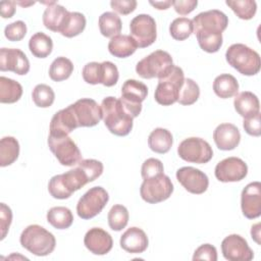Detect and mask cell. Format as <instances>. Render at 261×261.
<instances>
[{
  "instance_id": "obj_1",
  "label": "cell",
  "mask_w": 261,
  "mask_h": 261,
  "mask_svg": "<svg viewBox=\"0 0 261 261\" xmlns=\"http://www.w3.org/2000/svg\"><path fill=\"white\" fill-rule=\"evenodd\" d=\"M192 21L200 48L208 53L217 52L222 46V32L228 24L226 14L217 9L207 10L196 15Z\"/></svg>"
},
{
  "instance_id": "obj_2",
  "label": "cell",
  "mask_w": 261,
  "mask_h": 261,
  "mask_svg": "<svg viewBox=\"0 0 261 261\" xmlns=\"http://www.w3.org/2000/svg\"><path fill=\"white\" fill-rule=\"evenodd\" d=\"M102 119L108 130L118 137L127 136L133 128V117L119 98L106 97L101 102Z\"/></svg>"
},
{
  "instance_id": "obj_3",
  "label": "cell",
  "mask_w": 261,
  "mask_h": 261,
  "mask_svg": "<svg viewBox=\"0 0 261 261\" xmlns=\"http://www.w3.org/2000/svg\"><path fill=\"white\" fill-rule=\"evenodd\" d=\"M19 242L29 252L41 257L51 254L56 245V240L53 233L38 224L27 226L20 234Z\"/></svg>"
},
{
  "instance_id": "obj_4",
  "label": "cell",
  "mask_w": 261,
  "mask_h": 261,
  "mask_svg": "<svg viewBox=\"0 0 261 261\" xmlns=\"http://www.w3.org/2000/svg\"><path fill=\"white\" fill-rule=\"evenodd\" d=\"M225 59L231 67L244 75H255L260 70V55L245 44L230 45L225 52Z\"/></svg>"
},
{
  "instance_id": "obj_5",
  "label": "cell",
  "mask_w": 261,
  "mask_h": 261,
  "mask_svg": "<svg viewBox=\"0 0 261 261\" xmlns=\"http://www.w3.org/2000/svg\"><path fill=\"white\" fill-rule=\"evenodd\" d=\"M174 66L171 55L163 50H156L141 59L136 65L137 73L143 79H162Z\"/></svg>"
},
{
  "instance_id": "obj_6",
  "label": "cell",
  "mask_w": 261,
  "mask_h": 261,
  "mask_svg": "<svg viewBox=\"0 0 261 261\" xmlns=\"http://www.w3.org/2000/svg\"><path fill=\"white\" fill-rule=\"evenodd\" d=\"M184 80V70L179 66L174 65L166 76L159 79L154 93L155 101L163 106H169L177 102Z\"/></svg>"
},
{
  "instance_id": "obj_7",
  "label": "cell",
  "mask_w": 261,
  "mask_h": 261,
  "mask_svg": "<svg viewBox=\"0 0 261 261\" xmlns=\"http://www.w3.org/2000/svg\"><path fill=\"white\" fill-rule=\"evenodd\" d=\"M48 146L60 164L74 166L83 159L77 145L68 135L48 137Z\"/></svg>"
},
{
  "instance_id": "obj_8",
  "label": "cell",
  "mask_w": 261,
  "mask_h": 261,
  "mask_svg": "<svg viewBox=\"0 0 261 261\" xmlns=\"http://www.w3.org/2000/svg\"><path fill=\"white\" fill-rule=\"evenodd\" d=\"M173 192L171 179L164 173L146 178L140 188L142 199L150 204H156L167 200Z\"/></svg>"
},
{
  "instance_id": "obj_9",
  "label": "cell",
  "mask_w": 261,
  "mask_h": 261,
  "mask_svg": "<svg viewBox=\"0 0 261 261\" xmlns=\"http://www.w3.org/2000/svg\"><path fill=\"white\" fill-rule=\"evenodd\" d=\"M178 156L191 163H207L213 157V150L208 142L201 138L191 137L181 141L177 147Z\"/></svg>"
},
{
  "instance_id": "obj_10",
  "label": "cell",
  "mask_w": 261,
  "mask_h": 261,
  "mask_svg": "<svg viewBox=\"0 0 261 261\" xmlns=\"http://www.w3.org/2000/svg\"><path fill=\"white\" fill-rule=\"evenodd\" d=\"M109 195L102 187H93L87 191L76 204L77 215L82 219H91L98 215L106 206Z\"/></svg>"
},
{
  "instance_id": "obj_11",
  "label": "cell",
  "mask_w": 261,
  "mask_h": 261,
  "mask_svg": "<svg viewBox=\"0 0 261 261\" xmlns=\"http://www.w3.org/2000/svg\"><path fill=\"white\" fill-rule=\"evenodd\" d=\"M130 37L136 41L139 48L151 46L157 38L155 19L149 14H139L129 23Z\"/></svg>"
},
{
  "instance_id": "obj_12",
  "label": "cell",
  "mask_w": 261,
  "mask_h": 261,
  "mask_svg": "<svg viewBox=\"0 0 261 261\" xmlns=\"http://www.w3.org/2000/svg\"><path fill=\"white\" fill-rule=\"evenodd\" d=\"M79 126H95L102 119V109L98 103L90 98H83L70 104Z\"/></svg>"
},
{
  "instance_id": "obj_13",
  "label": "cell",
  "mask_w": 261,
  "mask_h": 261,
  "mask_svg": "<svg viewBox=\"0 0 261 261\" xmlns=\"http://www.w3.org/2000/svg\"><path fill=\"white\" fill-rule=\"evenodd\" d=\"M221 252L228 261H250L254 258V253L247 241L237 233L229 234L223 239Z\"/></svg>"
},
{
  "instance_id": "obj_14",
  "label": "cell",
  "mask_w": 261,
  "mask_h": 261,
  "mask_svg": "<svg viewBox=\"0 0 261 261\" xmlns=\"http://www.w3.org/2000/svg\"><path fill=\"white\" fill-rule=\"evenodd\" d=\"M215 176L222 182H233L244 179L248 173V166L244 160L238 157H228L217 163Z\"/></svg>"
},
{
  "instance_id": "obj_15",
  "label": "cell",
  "mask_w": 261,
  "mask_h": 261,
  "mask_svg": "<svg viewBox=\"0 0 261 261\" xmlns=\"http://www.w3.org/2000/svg\"><path fill=\"white\" fill-rule=\"evenodd\" d=\"M176 179L189 193L200 195L207 191L209 186L208 176L198 168L184 166L177 169Z\"/></svg>"
},
{
  "instance_id": "obj_16",
  "label": "cell",
  "mask_w": 261,
  "mask_h": 261,
  "mask_svg": "<svg viewBox=\"0 0 261 261\" xmlns=\"http://www.w3.org/2000/svg\"><path fill=\"white\" fill-rule=\"evenodd\" d=\"M0 70L12 71L18 75H24L30 71V61L27 55L16 48H1Z\"/></svg>"
},
{
  "instance_id": "obj_17",
  "label": "cell",
  "mask_w": 261,
  "mask_h": 261,
  "mask_svg": "<svg viewBox=\"0 0 261 261\" xmlns=\"http://www.w3.org/2000/svg\"><path fill=\"white\" fill-rule=\"evenodd\" d=\"M241 208L243 215L248 219H255L261 215V184L253 181L248 184L241 195Z\"/></svg>"
},
{
  "instance_id": "obj_18",
  "label": "cell",
  "mask_w": 261,
  "mask_h": 261,
  "mask_svg": "<svg viewBox=\"0 0 261 261\" xmlns=\"http://www.w3.org/2000/svg\"><path fill=\"white\" fill-rule=\"evenodd\" d=\"M84 244L91 253L95 255H105L112 249L113 240L103 228L92 227L86 232Z\"/></svg>"
},
{
  "instance_id": "obj_19",
  "label": "cell",
  "mask_w": 261,
  "mask_h": 261,
  "mask_svg": "<svg viewBox=\"0 0 261 261\" xmlns=\"http://www.w3.org/2000/svg\"><path fill=\"white\" fill-rule=\"evenodd\" d=\"M80 127L74 116L71 105L56 112L50 122L49 135L63 136L69 135L73 129Z\"/></svg>"
},
{
  "instance_id": "obj_20",
  "label": "cell",
  "mask_w": 261,
  "mask_h": 261,
  "mask_svg": "<svg viewBox=\"0 0 261 261\" xmlns=\"http://www.w3.org/2000/svg\"><path fill=\"white\" fill-rule=\"evenodd\" d=\"M213 140L218 149L223 151L233 150L241 141L239 128L232 123H221L213 132Z\"/></svg>"
},
{
  "instance_id": "obj_21",
  "label": "cell",
  "mask_w": 261,
  "mask_h": 261,
  "mask_svg": "<svg viewBox=\"0 0 261 261\" xmlns=\"http://www.w3.org/2000/svg\"><path fill=\"white\" fill-rule=\"evenodd\" d=\"M119 243L120 247L130 254L143 253L149 245L147 234L143 229L137 226L127 228L120 237Z\"/></svg>"
},
{
  "instance_id": "obj_22",
  "label": "cell",
  "mask_w": 261,
  "mask_h": 261,
  "mask_svg": "<svg viewBox=\"0 0 261 261\" xmlns=\"http://www.w3.org/2000/svg\"><path fill=\"white\" fill-rule=\"evenodd\" d=\"M69 13L70 12L62 5L52 2L47 6L43 13V23L46 29L52 32L61 33L68 20Z\"/></svg>"
},
{
  "instance_id": "obj_23",
  "label": "cell",
  "mask_w": 261,
  "mask_h": 261,
  "mask_svg": "<svg viewBox=\"0 0 261 261\" xmlns=\"http://www.w3.org/2000/svg\"><path fill=\"white\" fill-rule=\"evenodd\" d=\"M236 111L244 118L253 116L260 112L258 97L249 91H244L236 95L233 100Z\"/></svg>"
},
{
  "instance_id": "obj_24",
  "label": "cell",
  "mask_w": 261,
  "mask_h": 261,
  "mask_svg": "<svg viewBox=\"0 0 261 261\" xmlns=\"http://www.w3.org/2000/svg\"><path fill=\"white\" fill-rule=\"evenodd\" d=\"M138 48L136 41L128 35H116L108 43L111 55L117 58H126L133 55Z\"/></svg>"
},
{
  "instance_id": "obj_25",
  "label": "cell",
  "mask_w": 261,
  "mask_h": 261,
  "mask_svg": "<svg viewBox=\"0 0 261 261\" xmlns=\"http://www.w3.org/2000/svg\"><path fill=\"white\" fill-rule=\"evenodd\" d=\"M173 143L171 133L163 127H157L151 132L148 138L149 148L158 154L167 153Z\"/></svg>"
},
{
  "instance_id": "obj_26",
  "label": "cell",
  "mask_w": 261,
  "mask_h": 261,
  "mask_svg": "<svg viewBox=\"0 0 261 261\" xmlns=\"http://www.w3.org/2000/svg\"><path fill=\"white\" fill-rule=\"evenodd\" d=\"M213 91L219 98H231L238 94L239 83L233 75L222 73L215 77L213 82Z\"/></svg>"
},
{
  "instance_id": "obj_27",
  "label": "cell",
  "mask_w": 261,
  "mask_h": 261,
  "mask_svg": "<svg viewBox=\"0 0 261 261\" xmlns=\"http://www.w3.org/2000/svg\"><path fill=\"white\" fill-rule=\"evenodd\" d=\"M147 86L137 80H126L121 87V98L130 103L142 104L147 98Z\"/></svg>"
},
{
  "instance_id": "obj_28",
  "label": "cell",
  "mask_w": 261,
  "mask_h": 261,
  "mask_svg": "<svg viewBox=\"0 0 261 261\" xmlns=\"http://www.w3.org/2000/svg\"><path fill=\"white\" fill-rule=\"evenodd\" d=\"M22 95L21 85L9 77L0 76V102L12 104L17 102Z\"/></svg>"
},
{
  "instance_id": "obj_29",
  "label": "cell",
  "mask_w": 261,
  "mask_h": 261,
  "mask_svg": "<svg viewBox=\"0 0 261 261\" xmlns=\"http://www.w3.org/2000/svg\"><path fill=\"white\" fill-rule=\"evenodd\" d=\"M29 49L35 57L46 58L51 54L53 49L52 39L48 35L38 32L31 37L29 41Z\"/></svg>"
},
{
  "instance_id": "obj_30",
  "label": "cell",
  "mask_w": 261,
  "mask_h": 261,
  "mask_svg": "<svg viewBox=\"0 0 261 261\" xmlns=\"http://www.w3.org/2000/svg\"><path fill=\"white\" fill-rule=\"evenodd\" d=\"M19 155L18 141L13 137H3L0 141V166L5 167L16 161Z\"/></svg>"
},
{
  "instance_id": "obj_31",
  "label": "cell",
  "mask_w": 261,
  "mask_h": 261,
  "mask_svg": "<svg viewBox=\"0 0 261 261\" xmlns=\"http://www.w3.org/2000/svg\"><path fill=\"white\" fill-rule=\"evenodd\" d=\"M98 24L100 33L106 38H112L116 35H119L122 28L120 17L112 11H106L102 13L99 16Z\"/></svg>"
},
{
  "instance_id": "obj_32",
  "label": "cell",
  "mask_w": 261,
  "mask_h": 261,
  "mask_svg": "<svg viewBox=\"0 0 261 261\" xmlns=\"http://www.w3.org/2000/svg\"><path fill=\"white\" fill-rule=\"evenodd\" d=\"M47 221L57 229H66L73 222V215L67 207H52L47 212Z\"/></svg>"
},
{
  "instance_id": "obj_33",
  "label": "cell",
  "mask_w": 261,
  "mask_h": 261,
  "mask_svg": "<svg viewBox=\"0 0 261 261\" xmlns=\"http://www.w3.org/2000/svg\"><path fill=\"white\" fill-rule=\"evenodd\" d=\"M73 71L72 62L63 56L57 57L53 60L49 68V76L54 82H61L67 80Z\"/></svg>"
},
{
  "instance_id": "obj_34",
  "label": "cell",
  "mask_w": 261,
  "mask_h": 261,
  "mask_svg": "<svg viewBox=\"0 0 261 261\" xmlns=\"http://www.w3.org/2000/svg\"><path fill=\"white\" fill-rule=\"evenodd\" d=\"M225 4L239 18L244 20L253 18L257 11V4L254 0H226Z\"/></svg>"
},
{
  "instance_id": "obj_35",
  "label": "cell",
  "mask_w": 261,
  "mask_h": 261,
  "mask_svg": "<svg viewBox=\"0 0 261 261\" xmlns=\"http://www.w3.org/2000/svg\"><path fill=\"white\" fill-rule=\"evenodd\" d=\"M128 218L129 215L127 209L123 205L119 204L112 206L107 215L109 227L115 231L123 229L128 222Z\"/></svg>"
},
{
  "instance_id": "obj_36",
  "label": "cell",
  "mask_w": 261,
  "mask_h": 261,
  "mask_svg": "<svg viewBox=\"0 0 261 261\" xmlns=\"http://www.w3.org/2000/svg\"><path fill=\"white\" fill-rule=\"evenodd\" d=\"M193 21L188 17H177L169 25V33L176 41H184L193 34Z\"/></svg>"
},
{
  "instance_id": "obj_37",
  "label": "cell",
  "mask_w": 261,
  "mask_h": 261,
  "mask_svg": "<svg viewBox=\"0 0 261 261\" xmlns=\"http://www.w3.org/2000/svg\"><path fill=\"white\" fill-rule=\"evenodd\" d=\"M200 96V88L198 84L192 79H185L179 90L177 102L181 105L194 104Z\"/></svg>"
},
{
  "instance_id": "obj_38",
  "label": "cell",
  "mask_w": 261,
  "mask_h": 261,
  "mask_svg": "<svg viewBox=\"0 0 261 261\" xmlns=\"http://www.w3.org/2000/svg\"><path fill=\"white\" fill-rule=\"evenodd\" d=\"M86 17L81 12H70L68 20L60 33L66 38H72L80 35L86 28Z\"/></svg>"
},
{
  "instance_id": "obj_39",
  "label": "cell",
  "mask_w": 261,
  "mask_h": 261,
  "mask_svg": "<svg viewBox=\"0 0 261 261\" xmlns=\"http://www.w3.org/2000/svg\"><path fill=\"white\" fill-rule=\"evenodd\" d=\"M32 98L36 106L41 108L50 107L55 99L54 91L51 87L45 84L37 85L32 93Z\"/></svg>"
},
{
  "instance_id": "obj_40",
  "label": "cell",
  "mask_w": 261,
  "mask_h": 261,
  "mask_svg": "<svg viewBox=\"0 0 261 261\" xmlns=\"http://www.w3.org/2000/svg\"><path fill=\"white\" fill-rule=\"evenodd\" d=\"M82 75L84 81L90 85H97L102 83V65L99 62L87 63L83 70Z\"/></svg>"
},
{
  "instance_id": "obj_41",
  "label": "cell",
  "mask_w": 261,
  "mask_h": 261,
  "mask_svg": "<svg viewBox=\"0 0 261 261\" xmlns=\"http://www.w3.org/2000/svg\"><path fill=\"white\" fill-rule=\"evenodd\" d=\"M77 166H80L88 176L89 182L94 181L103 172V164L101 161L96 159H82Z\"/></svg>"
},
{
  "instance_id": "obj_42",
  "label": "cell",
  "mask_w": 261,
  "mask_h": 261,
  "mask_svg": "<svg viewBox=\"0 0 261 261\" xmlns=\"http://www.w3.org/2000/svg\"><path fill=\"white\" fill-rule=\"evenodd\" d=\"M27 34V24L22 20H16L9 23L4 29L5 38L11 42H17L24 38Z\"/></svg>"
},
{
  "instance_id": "obj_43",
  "label": "cell",
  "mask_w": 261,
  "mask_h": 261,
  "mask_svg": "<svg viewBox=\"0 0 261 261\" xmlns=\"http://www.w3.org/2000/svg\"><path fill=\"white\" fill-rule=\"evenodd\" d=\"M163 163L157 158H148L144 161L141 168V174L144 179L164 173Z\"/></svg>"
},
{
  "instance_id": "obj_44",
  "label": "cell",
  "mask_w": 261,
  "mask_h": 261,
  "mask_svg": "<svg viewBox=\"0 0 261 261\" xmlns=\"http://www.w3.org/2000/svg\"><path fill=\"white\" fill-rule=\"evenodd\" d=\"M102 65V85L105 87L114 86L119 77L118 69L116 65L111 61H103Z\"/></svg>"
},
{
  "instance_id": "obj_45",
  "label": "cell",
  "mask_w": 261,
  "mask_h": 261,
  "mask_svg": "<svg viewBox=\"0 0 261 261\" xmlns=\"http://www.w3.org/2000/svg\"><path fill=\"white\" fill-rule=\"evenodd\" d=\"M193 260H208L216 261L217 260V251L216 248L210 244H203L198 247L193 256Z\"/></svg>"
},
{
  "instance_id": "obj_46",
  "label": "cell",
  "mask_w": 261,
  "mask_h": 261,
  "mask_svg": "<svg viewBox=\"0 0 261 261\" xmlns=\"http://www.w3.org/2000/svg\"><path fill=\"white\" fill-rule=\"evenodd\" d=\"M12 221V211L11 209L5 204H0V229H1V240H4L9 226Z\"/></svg>"
},
{
  "instance_id": "obj_47",
  "label": "cell",
  "mask_w": 261,
  "mask_h": 261,
  "mask_svg": "<svg viewBox=\"0 0 261 261\" xmlns=\"http://www.w3.org/2000/svg\"><path fill=\"white\" fill-rule=\"evenodd\" d=\"M243 127L245 132L253 137H259L261 135V122H260V112L257 114L244 118Z\"/></svg>"
},
{
  "instance_id": "obj_48",
  "label": "cell",
  "mask_w": 261,
  "mask_h": 261,
  "mask_svg": "<svg viewBox=\"0 0 261 261\" xmlns=\"http://www.w3.org/2000/svg\"><path fill=\"white\" fill-rule=\"evenodd\" d=\"M137 4L136 0H112L110 2L111 8L122 15H127L135 11Z\"/></svg>"
},
{
  "instance_id": "obj_49",
  "label": "cell",
  "mask_w": 261,
  "mask_h": 261,
  "mask_svg": "<svg viewBox=\"0 0 261 261\" xmlns=\"http://www.w3.org/2000/svg\"><path fill=\"white\" fill-rule=\"evenodd\" d=\"M172 5L176 13L180 15H187L197 7L198 1L197 0H173Z\"/></svg>"
},
{
  "instance_id": "obj_50",
  "label": "cell",
  "mask_w": 261,
  "mask_h": 261,
  "mask_svg": "<svg viewBox=\"0 0 261 261\" xmlns=\"http://www.w3.org/2000/svg\"><path fill=\"white\" fill-rule=\"evenodd\" d=\"M15 1H2L0 2L1 16L3 18H10L15 13Z\"/></svg>"
},
{
  "instance_id": "obj_51",
  "label": "cell",
  "mask_w": 261,
  "mask_h": 261,
  "mask_svg": "<svg viewBox=\"0 0 261 261\" xmlns=\"http://www.w3.org/2000/svg\"><path fill=\"white\" fill-rule=\"evenodd\" d=\"M153 7H155L158 10H165L169 8L170 5H172V1L170 0H165V1H150L149 2Z\"/></svg>"
},
{
  "instance_id": "obj_52",
  "label": "cell",
  "mask_w": 261,
  "mask_h": 261,
  "mask_svg": "<svg viewBox=\"0 0 261 261\" xmlns=\"http://www.w3.org/2000/svg\"><path fill=\"white\" fill-rule=\"evenodd\" d=\"M251 236H252V239L257 243V244H260V223H256L254 225H252V228H251Z\"/></svg>"
},
{
  "instance_id": "obj_53",
  "label": "cell",
  "mask_w": 261,
  "mask_h": 261,
  "mask_svg": "<svg viewBox=\"0 0 261 261\" xmlns=\"http://www.w3.org/2000/svg\"><path fill=\"white\" fill-rule=\"evenodd\" d=\"M16 4H18V5L22 6V7H27V6H30V5H34L35 2H21V1H19V2H16Z\"/></svg>"
}]
</instances>
